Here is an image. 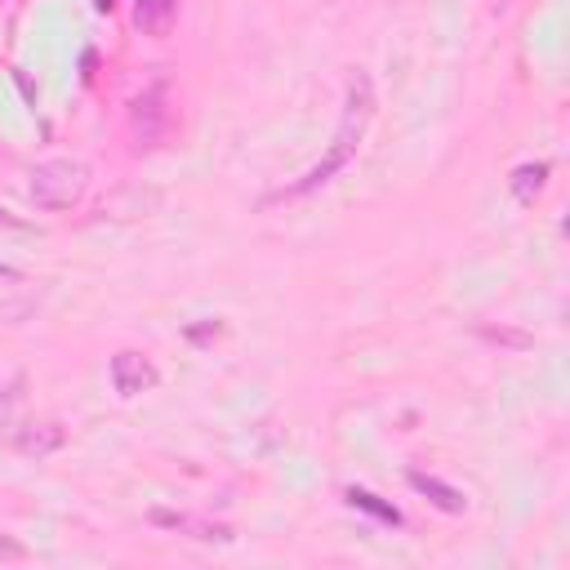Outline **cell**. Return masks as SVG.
<instances>
[{"label": "cell", "mask_w": 570, "mask_h": 570, "mask_svg": "<svg viewBox=\"0 0 570 570\" xmlns=\"http://www.w3.org/2000/svg\"><path fill=\"white\" fill-rule=\"evenodd\" d=\"M32 553H27V544H18L14 535H5L0 531V561H27Z\"/></svg>", "instance_id": "obj_13"}, {"label": "cell", "mask_w": 570, "mask_h": 570, "mask_svg": "<svg viewBox=\"0 0 570 570\" xmlns=\"http://www.w3.org/2000/svg\"><path fill=\"white\" fill-rule=\"evenodd\" d=\"M374 108H379L374 80H370V72L357 67V72L348 76V99H344V116H339V129H335V142H330V152H325L303 178L285 183L272 201H299V197H312L317 187H325L330 178H335V174L357 157L361 138H365V129H370V121H374Z\"/></svg>", "instance_id": "obj_1"}, {"label": "cell", "mask_w": 570, "mask_h": 570, "mask_svg": "<svg viewBox=\"0 0 570 570\" xmlns=\"http://www.w3.org/2000/svg\"><path fill=\"white\" fill-rule=\"evenodd\" d=\"M348 504L352 508H361V512H370V517H379V521H388V526H397V521H401V512L393 508V504H384V499H379V495H370V491H348Z\"/></svg>", "instance_id": "obj_11"}, {"label": "cell", "mask_w": 570, "mask_h": 570, "mask_svg": "<svg viewBox=\"0 0 570 570\" xmlns=\"http://www.w3.org/2000/svg\"><path fill=\"white\" fill-rule=\"evenodd\" d=\"M478 335L491 339V344H504V348H531L535 344L531 335H521V330H504V325H482Z\"/></svg>", "instance_id": "obj_12"}, {"label": "cell", "mask_w": 570, "mask_h": 570, "mask_svg": "<svg viewBox=\"0 0 570 570\" xmlns=\"http://www.w3.org/2000/svg\"><path fill=\"white\" fill-rule=\"evenodd\" d=\"M544 178H548V161H535V165H517V170H512V197L531 206V201L544 193Z\"/></svg>", "instance_id": "obj_10"}, {"label": "cell", "mask_w": 570, "mask_h": 570, "mask_svg": "<svg viewBox=\"0 0 570 570\" xmlns=\"http://www.w3.org/2000/svg\"><path fill=\"white\" fill-rule=\"evenodd\" d=\"M112 384H116L121 397H138V393L157 388V365L142 352H116L112 357Z\"/></svg>", "instance_id": "obj_5"}, {"label": "cell", "mask_w": 570, "mask_h": 570, "mask_svg": "<svg viewBox=\"0 0 570 570\" xmlns=\"http://www.w3.org/2000/svg\"><path fill=\"white\" fill-rule=\"evenodd\" d=\"M23 410H27V374H14L0 388V442H14L23 433Z\"/></svg>", "instance_id": "obj_8"}, {"label": "cell", "mask_w": 570, "mask_h": 570, "mask_svg": "<svg viewBox=\"0 0 570 570\" xmlns=\"http://www.w3.org/2000/svg\"><path fill=\"white\" fill-rule=\"evenodd\" d=\"M94 5H99L103 14H112V10H116V0H94Z\"/></svg>", "instance_id": "obj_15"}, {"label": "cell", "mask_w": 570, "mask_h": 570, "mask_svg": "<svg viewBox=\"0 0 570 570\" xmlns=\"http://www.w3.org/2000/svg\"><path fill=\"white\" fill-rule=\"evenodd\" d=\"M174 129V108H170V89L165 85H152L142 89L134 108H129V134L138 148H161Z\"/></svg>", "instance_id": "obj_3"}, {"label": "cell", "mask_w": 570, "mask_h": 570, "mask_svg": "<svg viewBox=\"0 0 570 570\" xmlns=\"http://www.w3.org/2000/svg\"><path fill=\"white\" fill-rule=\"evenodd\" d=\"M134 23L142 36L165 40L178 23V0H134Z\"/></svg>", "instance_id": "obj_7"}, {"label": "cell", "mask_w": 570, "mask_h": 570, "mask_svg": "<svg viewBox=\"0 0 570 570\" xmlns=\"http://www.w3.org/2000/svg\"><path fill=\"white\" fill-rule=\"evenodd\" d=\"M410 491H419L428 504H433V508H442V512H450V517H459L463 508H468V499H463V491H455V486H446L442 478H428V472H410Z\"/></svg>", "instance_id": "obj_9"}, {"label": "cell", "mask_w": 570, "mask_h": 570, "mask_svg": "<svg viewBox=\"0 0 570 570\" xmlns=\"http://www.w3.org/2000/svg\"><path fill=\"white\" fill-rule=\"evenodd\" d=\"M152 526L187 535V540H201V544H232L236 540L232 526H223V521H210V517H197V512H170V508H152Z\"/></svg>", "instance_id": "obj_4"}, {"label": "cell", "mask_w": 570, "mask_h": 570, "mask_svg": "<svg viewBox=\"0 0 570 570\" xmlns=\"http://www.w3.org/2000/svg\"><path fill=\"white\" fill-rule=\"evenodd\" d=\"M0 227H23V219H18V214H10L5 206H0Z\"/></svg>", "instance_id": "obj_14"}, {"label": "cell", "mask_w": 570, "mask_h": 570, "mask_svg": "<svg viewBox=\"0 0 570 570\" xmlns=\"http://www.w3.org/2000/svg\"><path fill=\"white\" fill-rule=\"evenodd\" d=\"M89 193V165L85 161H45L32 170L27 197L36 210H72Z\"/></svg>", "instance_id": "obj_2"}, {"label": "cell", "mask_w": 570, "mask_h": 570, "mask_svg": "<svg viewBox=\"0 0 570 570\" xmlns=\"http://www.w3.org/2000/svg\"><path fill=\"white\" fill-rule=\"evenodd\" d=\"M14 446L27 455V459H45L67 446V428L59 419H45V423H23V433L14 437Z\"/></svg>", "instance_id": "obj_6"}]
</instances>
